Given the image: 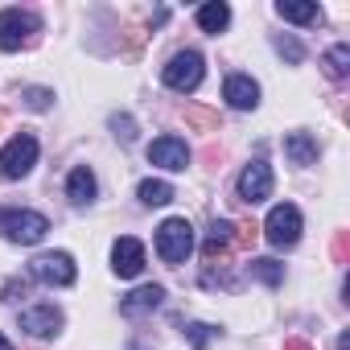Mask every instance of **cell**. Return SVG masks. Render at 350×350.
Instances as JSON below:
<instances>
[{
  "label": "cell",
  "instance_id": "obj_13",
  "mask_svg": "<svg viewBox=\"0 0 350 350\" xmlns=\"http://www.w3.org/2000/svg\"><path fill=\"white\" fill-rule=\"evenodd\" d=\"M161 301H165V288H161V284H140L136 293H128V297L120 301V313H124V317H140V313L161 309Z\"/></svg>",
  "mask_w": 350,
  "mask_h": 350
},
{
  "label": "cell",
  "instance_id": "obj_24",
  "mask_svg": "<svg viewBox=\"0 0 350 350\" xmlns=\"http://www.w3.org/2000/svg\"><path fill=\"white\" fill-rule=\"evenodd\" d=\"M21 95H25V103H29L33 111H46V107H50V99H54V91H46V87H25Z\"/></svg>",
  "mask_w": 350,
  "mask_h": 350
},
{
  "label": "cell",
  "instance_id": "obj_5",
  "mask_svg": "<svg viewBox=\"0 0 350 350\" xmlns=\"http://www.w3.org/2000/svg\"><path fill=\"white\" fill-rule=\"evenodd\" d=\"M38 165V140L29 132L13 136L5 148H0V178H9V182H21L25 173Z\"/></svg>",
  "mask_w": 350,
  "mask_h": 350
},
{
  "label": "cell",
  "instance_id": "obj_19",
  "mask_svg": "<svg viewBox=\"0 0 350 350\" xmlns=\"http://www.w3.org/2000/svg\"><path fill=\"white\" fill-rule=\"evenodd\" d=\"M321 66H325L329 79H346V75H350V46H334V50L321 58Z\"/></svg>",
  "mask_w": 350,
  "mask_h": 350
},
{
  "label": "cell",
  "instance_id": "obj_7",
  "mask_svg": "<svg viewBox=\"0 0 350 350\" xmlns=\"http://www.w3.org/2000/svg\"><path fill=\"white\" fill-rule=\"evenodd\" d=\"M29 276L42 280V284L66 288V284H75V260H70V252H46L29 264Z\"/></svg>",
  "mask_w": 350,
  "mask_h": 350
},
{
  "label": "cell",
  "instance_id": "obj_22",
  "mask_svg": "<svg viewBox=\"0 0 350 350\" xmlns=\"http://www.w3.org/2000/svg\"><path fill=\"white\" fill-rule=\"evenodd\" d=\"M186 124H190V128H219V116H215L211 107L190 103V107H186Z\"/></svg>",
  "mask_w": 350,
  "mask_h": 350
},
{
  "label": "cell",
  "instance_id": "obj_30",
  "mask_svg": "<svg viewBox=\"0 0 350 350\" xmlns=\"http://www.w3.org/2000/svg\"><path fill=\"white\" fill-rule=\"evenodd\" d=\"M284 350H313L309 342H301V338H293V342H284Z\"/></svg>",
  "mask_w": 350,
  "mask_h": 350
},
{
  "label": "cell",
  "instance_id": "obj_16",
  "mask_svg": "<svg viewBox=\"0 0 350 350\" xmlns=\"http://www.w3.org/2000/svg\"><path fill=\"white\" fill-rule=\"evenodd\" d=\"M231 243H235V223H215V227H211V235H206V243H202L206 264H215L219 256H227V252H231Z\"/></svg>",
  "mask_w": 350,
  "mask_h": 350
},
{
  "label": "cell",
  "instance_id": "obj_23",
  "mask_svg": "<svg viewBox=\"0 0 350 350\" xmlns=\"http://www.w3.org/2000/svg\"><path fill=\"white\" fill-rule=\"evenodd\" d=\"M186 334H190V342H194V350H206V346L215 342V334H219V329H215V325H206V321H194V325H190Z\"/></svg>",
  "mask_w": 350,
  "mask_h": 350
},
{
  "label": "cell",
  "instance_id": "obj_3",
  "mask_svg": "<svg viewBox=\"0 0 350 350\" xmlns=\"http://www.w3.org/2000/svg\"><path fill=\"white\" fill-rule=\"evenodd\" d=\"M194 252V227L186 219H165L157 231V256L165 264H182Z\"/></svg>",
  "mask_w": 350,
  "mask_h": 350
},
{
  "label": "cell",
  "instance_id": "obj_21",
  "mask_svg": "<svg viewBox=\"0 0 350 350\" xmlns=\"http://www.w3.org/2000/svg\"><path fill=\"white\" fill-rule=\"evenodd\" d=\"M252 276L276 288V284L284 280V264H276V260H252Z\"/></svg>",
  "mask_w": 350,
  "mask_h": 350
},
{
  "label": "cell",
  "instance_id": "obj_17",
  "mask_svg": "<svg viewBox=\"0 0 350 350\" xmlns=\"http://www.w3.org/2000/svg\"><path fill=\"white\" fill-rule=\"evenodd\" d=\"M227 21H231V9L223 5V0H211V5L198 9V29H202V33H223Z\"/></svg>",
  "mask_w": 350,
  "mask_h": 350
},
{
  "label": "cell",
  "instance_id": "obj_26",
  "mask_svg": "<svg viewBox=\"0 0 350 350\" xmlns=\"http://www.w3.org/2000/svg\"><path fill=\"white\" fill-rule=\"evenodd\" d=\"M276 50H280V54H284L288 62H301V58H305V50H301V46L293 42V38H280V42H276Z\"/></svg>",
  "mask_w": 350,
  "mask_h": 350
},
{
  "label": "cell",
  "instance_id": "obj_14",
  "mask_svg": "<svg viewBox=\"0 0 350 350\" xmlns=\"http://www.w3.org/2000/svg\"><path fill=\"white\" fill-rule=\"evenodd\" d=\"M66 198H70L75 206H87V202L95 198V173H91L87 165L70 169V178H66Z\"/></svg>",
  "mask_w": 350,
  "mask_h": 350
},
{
  "label": "cell",
  "instance_id": "obj_18",
  "mask_svg": "<svg viewBox=\"0 0 350 350\" xmlns=\"http://www.w3.org/2000/svg\"><path fill=\"white\" fill-rule=\"evenodd\" d=\"M276 13H280L284 21H297V25H317V21H321V9H317V5H301V0H280Z\"/></svg>",
  "mask_w": 350,
  "mask_h": 350
},
{
  "label": "cell",
  "instance_id": "obj_8",
  "mask_svg": "<svg viewBox=\"0 0 350 350\" xmlns=\"http://www.w3.org/2000/svg\"><path fill=\"white\" fill-rule=\"evenodd\" d=\"M268 194H272V169H268L264 161H252V165L239 173V198L256 206V202H264Z\"/></svg>",
  "mask_w": 350,
  "mask_h": 350
},
{
  "label": "cell",
  "instance_id": "obj_27",
  "mask_svg": "<svg viewBox=\"0 0 350 350\" xmlns=\"http://www.w3.org/2000/svg\"><path fill=\"white\" fill-rule=\"evenodd\" d=\"M334 260H338V264H346V260H350V235H346V231H338V235H334Z\"/></svg>",
  "mask_w": 350,
  "mask_h": 350
},
{
  "label": "cell",
  "instance_id": "obj_28",
  "mask_svg": "<svg viewBox=\"0 0 350 350\" xmlns=\"http://www.w3.org/2000/svg\"><path fill=\"white\" fill-rule=\"evenodd\" d=\"M111 128H116V136H120L124 144H128V140L136 136V132H132V120H128V116H111Z\"/></svg>",
  "mask_w": 350,
  "mask_h": 350
},
{
  "label": "cell",
  "instance_id": "obj_31",
  "mask_svg": "<svg viewBox=\"0 0 350 350\" xmlns=\"http://www.w3.org/2000/svg\"><path fill=\"white\" fill-rule=\"evenodd\" d=\"M0 350H13V346H9V338H5V334H0Z\"/></svg>",
  "mask_w": 350,
  "mask_h": 350
},
{
  "label": "cell",
  "instance_id": "obj_15",
  "mask_svg": "<svg viewBox=\"0 0 350 350\" xmlns=\"http://www.w3.org/2000/svg\"><path fill=\"white\" fill-rule=\"evenodd\" d=\"M284 157H288L293 165H313V161H317V140H313L309 132H288V136H284Z\"/></svg>",
  "mask_w": 350,
  "mask_h": 350
},
{
  "label": "cell",
  "instance_id": "obj_6",
  "mask_svg": "<svg viewBox=\"0 0 350 350\" xmlns=\"http://www.w3.org/2000/svg\"><path fill=\"white\" fill-rule=\"evenodd\" d=\"M264 239H268L272 247H293V243L301 239V211H297L293 202L272 206L268 219H264Z\"/></svg>",
  "mask_w": 350,
  "mask_h": 350
},
{
  "label": "cell",
  "instance_id": "obj_9",
  "mask_svg": "<svg viewBox=\"0 0 350 350\" xmlns=\"http://www.w3.org/2000/svg\"><path fill=\"white\" fill-rule=\"evenodd\" d=\"M148 161L161 165V169H186V165H190V148H186V140H178V136H157V140L148 144Z\"/></svg>",
  "mask_w": 350,
  "mask_h": 350
},
{
  "label": "cell",
  "instance_id": "obj_1",
  "mask_svg": "<svg viewBox=\"0 0 350 350\" xmlns=\"http://www.w3.org/2000/svg\"><path fill=\"white\" fill-rule=\"evenodd\" d=\"M202 75H206V62H202V54L198 50H178L169 62H165V70H161V79H165V87L169 91H194L198 83H202Z\"/></svg>",
  "mask_w": 350,
  "mask_h": 350
},
{
  "label": "cell",
  "instance_id": "obj_12",
  "mask_svg": "<svg viewBox=\"0 0 350 350\" xmlns=\"http://www.w3.org/2000/svg\"><path fill=\"white\" fill-rule=\"evenodd\" d=\"M223 99H227L235 111H252V107L260 103V83L247 79V75H231V79L223 83Z\"/></svg>",
  "mask_w": 350,
  "mask_h": 350
},
{
  "label": "cell",
  "instance_id": "obj_2",
  "mask_svg": "<svg viewBox=\"0 0 350 350\" xmlns=\"http://www.w3.org/2000/svg\"><path fill=\"white\" fill-rule=\"evenodd\" d=\"M0 231H5L13 243L33 247V243H42V239H46L50 219H46V215H38V211H5V206H0Z\"/></svg>",
  "mask_w": 350,
  "mask_h": 350
},
{
  "label": "cell",
  "instance_id": "obj_25",
  "mask_svg": "<svg viewBox=\"0 0 350 350\" xmlns=\"http://www.w3.org/2000/svg\"><path fill=\"white\" fill-rule=\"evenodd\" d=\"M256 231H260L256 223H239V227H235V243H231V247H239V252H247V247L256 243Z\"/></svg>",
  "mask_w": 350,
  "mask_h": 350
},
{
  "label": "cell",
  "instance_id": "obj_11",
  "mask_svg": "<svg viewBox=\"0 0 350 350\" xmlns=\"http://www.w3.org/2000/svg\"><path fill=\"white\" fill-rule=\"evenodd\" d=\"M21 329H29L38 338H54L62 329V309L58 305H33L21 313Z\"/></svg>",
  "mask_w": 350,
  "mask_h": 350
},
{
  "label": "cell",
  "instance_id": "obj_4",
  "mask_svg": "<svg viewBox=\"0 0 350 350\" xmlns=\"http://www.w3.org/2000/svg\"><path fill=\"white\" fill-rule=\"evenodd\" d=\"M42 33V17L33 13H21V9H5L0 13V50H21V46H33Z\"/></svg>",
  "mask_w": 350,
  "mask_h": 350
},
{
  "label": "cell",
  "instance_id": "obj_29",
  "mask_svg": "<svg viewBox=\"0 0 350 350\" xmlns=\"http://www.w3.org/2000/svg\"><path fill=\"white\" fill-rule=\"evenodd\" d=\"M17 293H25V280H9V284H5V301H13Z\"/></svg>",
  "mask_w": 350,
  "mask_h": 350
},
{
  "label": "cell",
  "instance_id": "obj_20",
  "mask_svg": "<svg viewBox=\"0 0 350 350\" xmlns=\"http://www.w3.org/2000/svg\"><path fill=\"white\" fill-rule=\"evenodd\" d=\"M136 194H140V202H144V206H165V202L173 198V186H169V182H152V178H148V182H140V190H136Z\"/></svg>",
  "mask_w": 350,
  "mask_h": 350
},
{
  "label": "cell",
  "instance_id": "obj_10",
  "mask_svg": "<svg viewBox=\"0 0 350 350\" xmlns=\"http://www.w3.org/2000/svg\"><path fill=\"white\" fill-rule=\"evenodd\" d=\"M111 268H116V276H140L144 272V247H140V239H132V235H124V239H116V247H111Z\"/></svg>",
  "mask_w": 350,
  "mask_h": 350
}]
</instances>
